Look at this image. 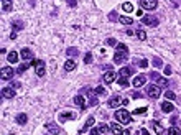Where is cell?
I'll return each instance as SVG.
<instances>
[{
	"label": "cell",
	"mask_w": 181,
	"mask_h": 135,
	"mask_svg": "<svg viewBox=\"0 0 181 135\" xmlns=\"http://www.w3.org/2000/svg\"><path fill=\"white\" fill-rule=\"evenodd\" d=\"M145 89H147V96H148L150 99H153V100H156L161 96V88H160V86H156L155 83L148 84Z\"/></svg>",
	"instance_id": "cell-3"
},
{
	"label": "cell",
	"mask_w": 181,
	"mask_h": 135,
	"mask_svg": "<svg viewBox=\"0 0 181 135\" xmlns=\"http://www.w3.org/2000/svg\"><path fill=\"white\" fill-rule=\"evenodd\" d=\"M76 117H78V114H76V112H59L58 114V120L61 124L68 122V120H76Z\"/></svg>",
	"instance_id": "cell-9"
},
{
	"label": "cell",
	"mask_w": 181,
	"mask_h": 135,
	"mask_svg": "<svg viewBox=\"0 0 181 135\" xmlns=\"http://www.w3.org/2000/svg\"><path fill=\"white\" fill-rule=\"evenodd\" d=\"M2 97L3 99H13L15 97V89H13L12 86L10 88H3L2 89Z\"/></svg>",
	"instance_id": "cell-19"
},
{
	"label": "cell",
	"mask_w": 181,
	"mask_h": 135,
	"mask_svg": "<svg viewBox=\"0 0 181 135\" xmlns=\"http://www.w3.org/2000/svg\"><path fill=\"white\" fill-rule=\"evenodd\" d=\"M94 124H96V119H94L92 115H90V117H89L87 120H86V124L79 129V133H86L89 129H92V125H94Z\"/></svg>",
	"instance_id": "cell-16"
},
{
	"label": "cell",
	"mask_w": 181,
	"mask_h": 135,
	"mask_svg": "<svg viewBox=\"0 0 181 135\" xmlns=\"http://www.w3.org/2000/svg\"><path fill=\"white\" fill-rule=\"evenodd\" d=\"M148 78L153 81V83L156 84V86H160V88H168V79L166 78H163V76H161L160 73H156V71H153V73H150L148 74Z\"/></svg>",
	"instance_id": "cell-2"
},
{
	"label": "cell",
	"mask_w": 181,
	"mask_h": 135,
	"mask_svg": "<svg viewBox=\"0 0 181 135\" xmlns=\"http://www.w3.org/2000/svg\"><path fill=\"white\" fill-rule=\"evenodd\" d=\"M137 64H139L142 69H145V68L148 66V61H147V59H139V61H137Z\"/></svg>",
	"instance_id": "cell-43"
},
{
	"label": "cell",
	"mask_w": 181,
	"mask_h": 135,
	"mask_svg": "<svg viewBox=\"0 0 181 135\" xmlns=\"http://www.w3.org/2000/svg\"><path fill=\"white\" fill-rule=\"evenodd\" d=\"M7 59H8V63L15 64V63H18V53L17 51H10V53H8V56H7Z\"/></svg>",
	"instance_id": "cell-27"
},
{
	"label": "cell",
	"mask_w": 181,
	"mask_h": 135,
	"mask_svg": "<svg viewBox=\"0 0 181 135\" xmlns=\"http://www.w3.org/2000/svg\"><path fill=\"white\" fill-rule=\"evenodd\" d=\"M109 130V125L106 122H101L99 125H96V127L90 129V135H104Z\"/></svg>",
	"instance_id": "cell-7"
},
{
	"label": "cell",
	"mask_w": 181,
	"mask_h": 135,
	"mask_svg": "<svg viewBox=\"0 0 181 135\" xmlns=\"http://www.w3.org/2000/svg\"><path fill=\"white\" fill-rule=\"evenodd\" d=\"M97 104H99V100H97V97H96V96L89 99V107H96Z\"/></svg>",
	"instance_id": "cell-40"
},
{
	"label": "cell",
	"mask_w": 181,
	"mask_h": 135,
	"mask_svg": "<svg viewBox=\"0 0 181 135\" xmlns=\"http://www.w3.org/2000/svg\"><path fill=\"white\" fill-rule=\"evenodd\" d=\"M20 56H22L23 61H31V59H35V53H33L30 48H22Z\"/></svg>",
	"instance_id": "cell-13"
},
{
	"label": "cell",
	"mask_w": 181,
	"mask_h": 135,
	"mask_svg": "<svg viewBox=\"0 0 181 135\" xmlns=\"http://www.w3.org/2000/svg\"><path fill=\"white\" fill-rule=\"evenodd\" d=\"M168 135H181V132H179L178 127H170L168 129Z\"/></svg>",
	"instance_id": "cell-38"
},
{
	"label": "cell",
	"mask_w": 181,
	"mask_h": 135,
	"mask_svg": "<svg viewBox=\"0 0 181 135\" xmlns=\"http://www.w3.org/2000/svg\"><path fill=\"white\" fill-rule=\"evenodd\" d=\"M107 18H109V20H111V22H115V20H119V18H120V17L117 15V12H115V10H112V12H109Z\"/></svg>",
	"instance_id": "cell-34"
},
{
	"label": "cell",
	"mask_w": 181,
	"mask_h": 135,
	"mask_svg": "<svg viewBox=\"0 0 181 135\" xmlns=\"http://www.w3.org/2000/svg\"><path fill=\"white\" fill-rule=\"evenodd\" d=\"M12 8H13L12 0H2V10L3 12H12Z\"/></svg>",
	"instance_id": "cell-24"
},
{
	"label": "cell",
	"mask_w": 181,
	"mask_h": 135,
	"mask_svg": "<svg viewBox=\"0 0 181 135\" xmlns=\"http://www.w3.org/2000/svg\"><path fill=\"white\" fill-rule=\"evenodd\" d=\"M94 92H96L97 96H104V94H106V89H104L102 86H99V88H96V91H94Z\"/></svg>",
	"instance_id": "cell-44"
},
{
	"label": "cell",
	"mask_w": 181,
	"mask_h": 135,
	"mask_svg": "<svg viewBox=\"0 0 181 135\" xmlns=\"http://www.w3.org/2000/svg\"><path fill=\"white\" fill-rule=\"evenodd\" d=\"M76 61L73 59V58H68V61L64 63V71L66 73H69V71H73V69H76Z\"/></svg>",
	"instance_id": "cell-22"
},
{
	"label": "cell",
	"mask_w": 181,
	"mask_h": 135,
	"mask_svg": "<svg viewBox=\"0 0 181 135\" xmlns=\"http://www.w3.org/2000/svg\"><path fill=\"white\" fill-rule=\"evenodd\" d=\"M127 58H128V51H115L114 63H115V64H122L123 61H127Z\"/></svg>",
	"instance_id": "cell-11"
},
{
	"label": "cell",
	"mask_w": 181,
	"mask_h": 135,
	"mask_svg": "<svg viewBox=\"0 0 181 135\" xmlns=\"http://www.w3.org/2000/svg\"><path fill=\"white\" fill-rule=\"evenodd\" d=\"M15 76V69L10 66H3L2 68V81H7V79H12Z\"/></svg>",
	"instance_id": "cell-12"
},
{
	"label": "cell",
	"mask_w": 181,
	"mask_h": 135,
	"mask_svg": "<svg viewBox=\"0 0 181 135\" xmlns=\"http://www.w3.org/2000/svg\"><path fill=\"white\" fill-rule=\"evenodd\" d=\"M66 55H68L69 58H73V59H74V58L79 55V51L76 50V48H68V50H66Z\"/></svg>",
	"instance_id": "cell-30"
},
{
	"label": "cell",
	"mask_w": 181,
	"mask_h": 135,
	"mask_svg": "<svg viewBox=\"0 0 181 135\" xmlns=\"http://www.w3.org/2000/svg\"><path fill=\"white\" fill-rule=\"evenodd\" d=\"M48 135H50V133H48Z\"/></svg>",
	"instance_id": "cell-53"
},
{
	"label": "cell",
	"mask_w": 181,
	"mask_h": 135,
	"mask_svg": "<svg viewBox=\"0 0 181 135\" xmlns=\"http://www.w3.org/2000/svg\"><path fill=\"white\" fill-rule=\"evenodd\" d=\"M117 83H119V86H120L122 89H127L128 88V78H119Z\"/></svg>",
	"instance_id": "cell-29"
},
{
	"label": "cell",
	"mask_w": 181,
	"mask_h": 135,
	"mask_svg": "<svg viewBox=\"0 0 181 135\" xmlns=\"http://www.w3.org/2000/svg\"><path fill=\"white\" fill-rule=\"evenodd\" d=\"M163 73H165L166 76H170V74H171V66H170V64L163 66Z\"/></svg>",
	"instance_id": "cell-46"
},
{
	"label": "cell",
	"mask_w": 181,
	"mask_h": 135,
	"mask_svg": "<svg viewBox=\"0 0 181 135\" xmlns=\"http://www.w3.org/2000/svg\"><path fill=\"white\" fill-rule=\"evenodd\" d=\"M109 130H111V132L114 133V135H122V127H120V124L119 122H112L111 125H109Z\"/></svg>",
	"instance_id": "cell-21"
},
{
	"label": "cell",
	"mask_w": 181,
	"mask_h": 135,
	"mask_svg": "<svg viewBox=\"0 0 181 135\" xmlns=\"http://www.w3.org/2000/svg\"><path fill=\"white\" fill-rule=\"evenodd\" d=\"M179 2H181V0H179Z\"/></svg>",
	"instance_id": "cell-52"
},
{
	"label": "cell",
	"mask_w": 181,
	"mask_h": 135,
	"mask_svg": "<svg viewBox=\"0 0 181 135\" xmlns=\"http://www.w3.org/2000/svg\"><path fill=\"white\" fill-rule=\"evenodd\" d=\"M139 132H140L142 135H150V133H148V130H147V129H140Z\"/></svg>",
	"instance_id": "cell-48"
},
{
	"label": "cell",
	"mask_w": 181,
	"mask_h": 135,
	"mask_svg": "<svg viewBox=\"0 0 181 135\" xmlns=\"http://www.w3.org/2000/svg\"><path fill=\"white\" fill-rule=\"evenodd\" d=\"M140 5H142V8H145V10L153 12L158 8V0H140Z\"/></svg>",
	"instance_id": "cell-6"
},
{
	"label": "cell",
	"mask_w": 181,
	"mask_h": 135,
	"mask_svg": "<svg viewBox=\"0 0 181 135\" xmlns=\"http://www.w3.org/2000/svg\"><path fill=\"white\" fill-rule=\"evenodd\" d=\"M122 135H130V130H128V129H123V130H122Z\"/></svg>",
	"instance_id": "cell-49"
},
{
	"label": "cell",
	"mask_w": 181,
	"mask_h": 135,
	"mask_svg": "<svg viewBox=\"0 0 181 135\" xmlns=\"http://www.w3.org/2000/svg\"><path fill=\"white\" fill-rule=\"evenodd\" d=\"M45 127H46V130H48L50 133H53V135H58L61 132V129L58 127V124H56V122H48Z\"/></svg>",
	"instance_id": "cell-18"
},
{
	"label": "cell",
	"mask_w": 181,
	"mask_h": 135,
	"mask_svg": "<svg viewBox=\"0 0 181 135\" xmlns=\"http://www.w3.org/2000/svg\"><path fill=\"white\" fill-rule=\"evenodd\" d=\"M119 22H120L122 25H132V23H133V20H132V18H128V17H120V18H119Z\"/></svg>",
	"instance_id": "cell-33"
},
{
	"label": "cell",
	"mask_w": 181,
	"mask_h": 135,
	"mask_svg": "<svg viewBox=\"0 0 181 135\" xmlns=\"http://www.w3.org/2000/svg\"><path fill=\"white\" fill-rule=\"evenodd\" d=\"M30 66H33V64H31V61H30V63H23V64H20V66H18L17 73H18V74L25 73V71H26V69H28V68H30Z\"/></svg>",
	"instance_id": "cell-28"
},
{
	"label": "cell",
	"mask_w": 181,
	"mask_h": 135,
	"mask_svg": "<svg viewBox=\"0 0 181 135\" xmlns=\"http://www.w3.org/2000/svg\"><path fill=\"white\" fill-rule=\"evenodd\" d=\"M114 115H115V119L119 120V122H120V124H125V125L132 124V120H133V119H132V114L128 112L127 109H117Z\"/></svg>",
	"instance_id": "cell-1"
},
{
	"label": "cell",
	"mask_w": 181,
	"mask_h": 135,
	"mask_svg": "<svg viewBox=\"0 0 181 135\" xmlns=\"http://www.w3.org/2000/svg\"><path fill=\"white\" fill-rule=\"evenodd\" d=\"M106 43H107L109 46H117V45H119V41L115 40V38H107V41H106Z\"/></svg>",
	"instance_id": "cell-42"
},
{
	"label": "cell",
	"mask_w": 181,
	"mask_h": 135,
	"mask_svg": "<svg viewBox=\"0 0 181 135\" xmlns=\"http://www.w3.org/2000/svg\"><path fill=\"white\" fill-rule=\"evenodd\" d=\"M147 83V76L145 74H139V76H135V79L132 81V86L133 88H142V86H145Z\"/></svg>",
	"instance_id": "cell-14"
},
{
	"label": "cell",
	"mask_w": 181,
	"mask_h": 135,
	"mask_svg": "<svg viewBox=\"0 0 181 135\" xmlns=\"http://www.w3.org/2000/svg\"><path fill=\"white\" fill-rule=\"evenodd\" d=\"M15 120H17V124H20V125H25V124L28 122V115H26V114H17Z\"/></svg>",
	"instance_id": "cell-25"
},
{
	"label": "cell",
	"mask_w": 181,
	"mask_h": 135,
	"mask_svg": "<svg viewBox=\"0 0 181 135\" xmlns=\"http://www.w3.org/2000/svg\"><path fill=\"white\" fill-rule=\"evenodd\" d=\"M84 63L86 64H90V63H92V55H90V53H86L84 55Z\"/></svg>",
	"instance_id": "cell-41"
},
{
	"label": "cell",
	"mask_w": 181,
	"mask_h": 135,
	"mask_svg": "<svg viewBox=\"0 0 181 135\" xmlns=\"http://www.w3.org/2000/svg\"><path fill=\"white\" fill-rule=\"evenodd\" d=\"M120 104H123V99H122L119 94H114V96H111V99L107 100V105H109L111 109H117Z\"/></svg>",
	"instance_id": "cell-8"
},
{
	"label": "cell",
	"mask_w": 181,
	"mask_h": 135,
	"mask_svg": "<svg viewBox=\"0 0 181 135\" xmlns=\"http://www.w3.org/2000/svg\"><path fill=\"white\" fill-rule=\"evenodd\" d=\"M12 88H13V89H18V88H20V83H13Z\"/></svg>",
	"instance_id": "cell-50"
},
{
	"label": "cell",
	"mask_w": 181,
	"mask_h": 135,
	"mask_svg": "<svg viewBox=\"0 0 181 135\" xmlns=\"http://www.w3.org/2000/svg\"><path fill=\"white\" fill-rule=\"evenodd\" d=\"M148 110V107H139V109H135L132 114H135V115H145V112Z\"/></svg>",
	"instance_id": "cell-35"
},
{
	"label": "cell",
	"mask_w": 181,
	"mask_h": 135,
	"mask_svg": "<svg viewBox=\"0 0 181 135\" xmlns=\"http://www.w3.org/2000/svg\"><path fill=\"white\" fill-rule=\"evenodd\" d=\"M150 127L153 129L155 133H158V135H163V133H165V127L158 122V120H151V122H150Z\"/></svg>",
	"instance_id": "cell-15"
},
{
	"label": "cell",
	"mask_w": 181,
	"mask_h": 135,
	"mask_svg": "<svg viewBox=\"0 0 181 135\" xmlns=\"http://www.w3.org/2000/svg\"><path fill=\"white\" fill-rule=\"evenodd\" d=\"M8 135H15V133H8Z\"/></svg>",
	"instance_id": "cell-51"
},
{
	"label": "cell",
	"mask_w": 181,
	"mask_h": 135,
	"mask_svg": "<svg viewBox=\"0 0 181 135\" xmlns=\"http://www.w3.org/2000/svg\"><path fill=\"white\" fill-rule=\"evenodd\" d=\"M165 97L168 99V100H175V99H176V94L173 92V91H166V92H165Z\"/></svg>",
	"instance_id": "cell-37"
},
{
	"label": "cell",
	"mask_w": 181,
	"mask_h": 135,
	"mask_svg": "<svg viewBox=\"0 0 181 135\" xmlns=\"http://www.w3.org/2000/svg\"><path fill=\"white\" fill-rule=\"evenodd\" d=\"M66 3H68V5H69L71 8H74V7H76V3H78V2H76V0H66Z\"/></svg>",
	"instance_id": "cell-47"
},
{
	"label": "cell",
	"mask_w": 181,
	"mask_h": 135,
	"mask_svg": "<svg viewBox=\"0 0 181 135\" xmlns=\"http://www.w3.org/2000/svg\"><path fill=\"white\" fill-rule=\"evenodd\" d=\"M115 48H117V51H128V50H127V46L123 45V43H119V45H117Z\"/></svg>",
	"instance_id": "cell-45"
},
{
	"label": "cell",
	"mask_w": 181,
	"mask_h": 135,
	"mask_svg": "<svg viewBox=\"0 0 181 135\" xmlns=\"http://www.w3.org/2000/svg\"><path fill=\"white\" fill-rule=\"evenodd\" d=\"M132 74V68H127V66H123L120 71H119V76L120 78H128V76Z\"/></svg>",
	"instance_id": "cell-26"
},
{
	"label": "cell",
	"mask_w": 181,
	"mask_h": 135,
	"mask_svg": "<svg viewBox=\"0 0 181 135\" xmlns=\"http://www.w3.org/2000/svg\"><path fill=\"white\" fill-rule=\"evenodd\" d=\"M31 64L35 66V74L38 76V78H43L46 73H45V69H46V64H45V61L43 59H31Z\"/></svg>",
	"instance_id": "cell-4"
},
{
	"label": "cell",
	"mask_w": 181,
	"mask_h": 135,
	"mask_svg": "<svg viewBox=\"0 0 181 135\" xmlns=\"http://www.w3.org/2000/svg\"><path fill=\"white\" fill-rule=\"evenodd\" d=\"M151 63H153V66H155V68H161V66H163V61H161L158 56H155L153 59H151Z\"/></svg>",
	"instance_id": "cell-36"
},
{
	"label": "cell",
	"mask_w": 181,
	"mask_h": 135,
	"mask_svg": "<svg viewBox=\"0 0 181 135\" xmlns=\"http://www.w3.org/2000/svg\"><path fill=\"white\" fill-rule=\"evenodd\" d=\"M142 23H145V25H148V27H158V18L153 17V15H143L142 17Z\"/></svg>",
	"instance_id": "cell-10"
},
{
	"label": "cell",
	"mask_w": 181,
	"mask_h": 135,
	"mask_svg": "<svg viewBox=\"0 0 181 135\" xmlns=\"http://www.w3.org/2000/svg\"><path fill=\"white\" fill-rule=\"evenodd\" d=\"M137 38H139L140 41H145L147 40V33H145V30H142V28H139V30H137Z\"/></svg>",
	"instance_id": "cell-32"
},
{
	"label": "cell",
	"mask_w": 181,
	"mask_h": 135,
	"mask_svg": "<svg viewBox=\"0 0 181 135\" xmlns=\"http://www.w3.org/2000/svg\"><path fill=\"white\" fill-rule=\"evenodd\" d=\"M130 96L133 99H142V97H143V92H142V91H133Z\"/></svg>",
	"instance_id": "cell-39"
},
{
	"label": "cell",
	"mask_w": 181,
	"mask_h": 135,
	"mask_svg": "<svg viewBox=\"0 0 181 135\" xmlns=\"http://www.w3.org/2000/svg\"><path fill=\"white\" fill-rule=\"evenodd\" d=\"M102 79H104V83H106V84H112L114 81H117V73H114V71H107V73L102 76Z\"/></svg>",
	"instance_id": "cell-17"
},
{
	"label": "cell",
	"mask_w": 181,
	"mask_h": 135,
	"mask_svg": "<svg viewBox=\"0 0 181 135\" xmlns=\"http://www.w3.org/2000/svg\"><path fill=\"white\" fill-rule=\"evenodd\" d=\"M25 28V23L20 22V20H13L12 22V33H10V40H15L17 38V33L22 31Z\"/></svg>",
	"instance_id": "cell-5"
},
{
	"label": "cell",
	"mask_w": 181,
	"mask_h": 135,
	"mask_svg": "<svg viewBox=\"0 0 181 135\" xmlns=\"http://www.w3.org/2000/svg\"><path fill=\"white\" fill-rule=\"evenodd\" d=\"M73 102L76 104V105H79V107L81 109H87V104H86V100H84V97H82V94H78V96H76V97L73 99Z\"/></svg>",
	"instance_id": "cell-20"
},
{
	"label": "cell",
	"mask_w": 181,
	"mask_h": 135,
	"mask_svg": "<svg viewBox=\"0 0 181 135\" xmlns=\"http://www.w3.org/2000/svg\"><path fill=\"white\" fill-rule=\"evenodd\" d=\"M122 10L127 12V13H130V12H133V5H132L130 2H123L122 3Z\"/></svg>",
	"instance_id": "cell-31"
},
{
	"label": "cell",
	"mask_w": 181,
	"mask_h": 135,
	"mask_svg": "<svg viewBox=\"0 0 181 135\" xmlns=\"http://www.w3.org/2000/svg\"><path fill=\"white\" fill-rule=\"evenodd\" d=\"M161 110H163L165 114H170L175 110V105L170 102V100H165V102H161Z\"/></svg>",
	"instance_id": "cell-23"
}]
</instances>
